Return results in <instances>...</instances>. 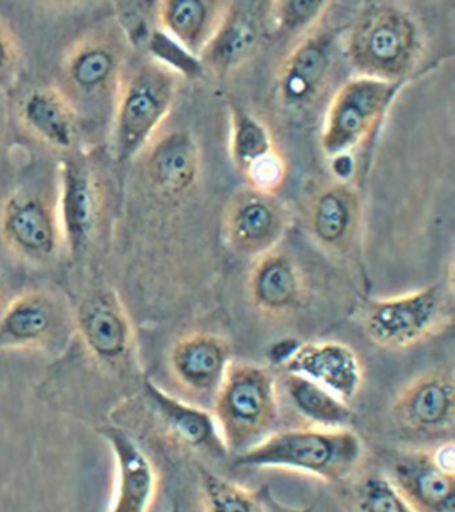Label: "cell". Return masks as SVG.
Returning <instances> with one entry per match:
<instances>
[{
    "label": "cell",
    "instance_id": "obj_1",
    "mask_svg": "<svg viewBox=\"0 0 455 512\" xmlns=\"http://www.w3.org/2000/svg\"><path fill=\"white\" fill-rule=\"evenodd\" d=\"M129 47L117 20H106L83 32L59 64V84L81 122L113 119L123 76L129 66Z\"/></svg>",
    "mask_w": 455,
    "mask_h": 512
},
{
    "label": "cell",
    "instance_id": "obj_2",
    "mask_svg": "<svg viewBox=\"0 0 455 512\" xmlns=\"http://www.w3.org/2000/svg\"><path fill=\"white\" fill-rule=\"evenodd\" d=\"M363 443L351 428H297L273 432L234 458L241 468H281L302 472L327 483L349 480L361 466Z\"/></svg>",
    "mask_w": 455,
    "mask_h": 512
},
{
    "label": "cell",
    "instance_id": "obj_3",
    "mask_svg": "<svg viewBox=\"0 0 455 512\" xmlns=\"http://www.w3.org/2000/svg\"><path fill=\"white\" fill-rule=\"evenodd\" d=\"M181 78L155 58L127 66L111 119V148L117 162L137 159L161 131L177 100Z\"/></svg>",
    "mask_w": 455,
    "mask_h": 512
},
{
    "label": "cell",
    "instance_id": "obj_4",
    "mask_svg": "<svg viewBox=\"0 0 455 512\" xmlns=\"http://www.w3.org/2000/svg\"><path fill=\"white\" fill-rule=\"evenodd\" d=\"M211 404L223 444L230 458H237L273 434L279 416L277 379L262 364L233 362Z\"/></svg>",
    "mask_w": 455,
    "mask_h": 512
},
{
    "label": "cell",
    "instance_id": "obj_5",
    "mask_svg": "<svg viewBox=\"0 0 455 512\" xmlns=\"http://www.w3.org/2000/svg\"><path fill=\"white\" fill-rule=\"evenodd\" d=\"M417 23L395 4H369L347 32L345 54L359 76L403 83L419 55Z\"/></svg>",
    "mask_w": 455,
    "mask_h": 512
},
{
    "label": "cell",
    "instance_id": "obj_6",
    "mask_svg": "<svg viewBox=\"0 0 455 512\" xmlns=\"http://www.w3.org/2000/svg\"><path fill=\"white\" fill-rule=\"evenodd\" d=\"M403 83L355 76L335 92L327 107L321 147L329 158L349 155L377 128Z\"/></svg>",
    "mask_w": 455,
    "mask_h": 512
},
{
    "label": "cell",
    "instance_id": "obj_7",
    "mask_svg": "<svg viewBox=\"0 0 455 512\" xmlns=\"http://www.w3.org/2000/svg\"><path fill=\"white\" fill-rule=\"evenodd\" d=\"M450 322L445 296L438 286L367 304L363 327L374 344L402 350L437 334Z\"/></svg>",
    "mask_w": 455,
    "mask_h": 512
},
{
    "label": "cell",
    "instance_id": "obj_8",
    "mask_svg": "<svg viewBox=\"0 0 455 512\" xmlns=\"http://www.w3.org/2000/svg\"><path fill=\"white\" fill-rule=\"evenodd\" d=\"M0 239L11 254L26 262H49L65 244L58 204L27 188L11 192L0 207Z\"/></svg>",
    "mask_w": 455,
    "mask_h": 512
},
{
    "label": "cell",
    "instance_id": "obj_9",
    "mask_svg": "<svg viewBox=\"0 0 455 512\" xmlns=\"http://www.w3.org/2000/svg\"><path fill=\"white\" fill-rule=\"evenodd\" d=\"M287 223L285 207L275 194L245 186L227 202L222 232L235 252L257 259L277 248Z\"/></svg>",
    "mask_w": 455,
    "mask_h": 512
},
{
    "label": "cell",
    "instance_id": "obj_10",
    "mask_svg": "<svg viewBox=\"0 0 455 512\" xmlns=\"http://www.w3.org/2000/svg\"><path fill=\"white\" fill-rule=\"evenodd\" d=\"M399 426L423 435H443L455 423L453 371L435 368L415 376L401 388L391 403Z\"/></svg>",
    "mask_w": 455,
    "mask_h": 512
},
{
    "label": "cell",
    "instance_id": "obj_11",
    "mask_svg": "<svg viewBox=\"0 0 455 512\" xmlns=\"http://www.w3.org/2000/svg\"><path fill=\"white\" fill-rule=\"evenodd\" d=\"M139 156L151 191L165 202L185 198L198 182L201 150L189 131L161 130Z\"/></svg>",
    "mask_w": 455,
    "mask_h": 512
},
{
    "label": "cell",
    "instance_id": "obj_12",
    "mask_svg": "<svg viewBox=\"0 0 455 512\" xmlns=\"http://www.w3.org/2000/svg\"><path fill=\"white\" fill-rule=\"evenodd\" d=\"M230 151L247 186L275 194L285 182L286 159L270 128L235 104L231 106Z\"/></svg>",
    "mask_w": 455,
    "mask_h": 512
},
{
    "label": "cell",
    "instance_id": "obj_13",
    "mask_svg": "<svg viewBox=\"0 0 455 512\" xmlns=\"http://www.w3.org/2000/svg\"><path fill=\"white\" fill-rule=\"evenodd\" d=\"M271 2H229L213 39L202 52L203 68L218 75L237 70L257 51L270 28Z\"/></svg>",
    "mask_w": 455,
    "mask_h": 512
},
{
    "label": "cell",
    "instance_id": "obj_14",
    "mask_svg": "<svg viewBox=\"0 0 455 512\" xmlns=\"http://www.w3.org/2000/svg\"><path fill=\"white\" fill-rule=\"evenodd\" d=\"M417 512H455V470L434 448L401 452L383 472Z\"/></svg>",
    "mask_w": 455,
    "mask_h": 512
},
{
    "label": "cell",
    "instance_id": "obj_15",
    "mask_svg": "<svg viewBox=\"0 0 455 512\" xmlns=\"http://www.w3.org/2000/svg\"><path fill=\"white\" fill-rule=\"evenodd\" d=\"M230 343L214 332H191L174 343L169 356L171 375L191 395L213 403L233 363Z\"/></svg>",
    "mask_w": 455,
    "mask_h": 512
},
{
    "label": "cell",
    "instance_id": "obj_16",
    "mask_svg": "<svg viewBox=\"0 0 455 512\" xmlns=\"http://www.w3.org/2000/svg\"><path fill=\"white\" fill-rule=\"evenodd\" d=\"M334 63V39L318 27L307 32L283 60L278 96L293 110L310 106L325 88Z\"/></svg>",
    "mask_w": 455,
    "mask_h": 512
},
{
    "label": "cell",
    "instance_id": "obj_17",
    "mask_svg": "<svg viewBox=\"0 0 455 512\" xmlns=\"http://www.w3.org/2000/svg\"><path fill=\"white\" fill-rule=\"evenodd\" d=\"M282 370L321 384L347 404L357 398L363 384V367L357 352L335 340H298Z\"/></svg>",
    "mask_w": 455,
    "mask_h": 512
},
{
    "label": "cell",
    "instance_id": "obj_18",
    "mask_svg": "<svg viewBox=\"0 0 455 512\" xmlns=\"http://www.w3.org/2000/svg\"><path fill=\"white\" fill-rule=\"evenodd\" d=\"M59 172V222L63 242L75 258L85 252L97 230L101 214V196L93 171L77 156H69L63 160Z\"/></svg>",
    "mask_w": 455,
    "mask_h": 512
},
{
    "label": "cell",
    "instance_id": "obj_19",
    "mask_svg": "<svg viewBox=\"0 0 455 512\" xmlns=\"http://www.w3.org/2000/svg\"><path fill=\"white\" fill-rule=\"evenodd\" d=\"M17 115L26 134L51 150L70 154L77 147L82 122L58 86L33 88L19 100Z\"/></svg>",
    "mask_w": 455,
    "mask_h": 512
},
{
    "label": "cell",
    "instance_id": "obj_20",
    "mask_svg": "<svg viewBox=\"0 0 455 512\" xmlns=\"http://www.w3.org/2000/svg\"><path fill=\"white\" fill-rule=\"evenodd\" d=\"M77 328L87 351L105 363H118L133 346V326L126 308L114 291H98L83 300L77 312Z\"/></svg>",
    "mask_w": 455,
    "mask_h": 512
},
{
    "label": "cell",
    "instance_id": "obj_21",
    "mask_svg": "<svg viewBox=\"0 0 455 512\" xmlns=\"http://www.w3.org/2000/svg\"><path fill=\"white\" fill-rule=\"evenodd\" d=\"M143 387L150 406L171 438L182 446L213 458H230L213 412L169 394L151 379H146Z\"/></svg>",
    "mask_w": 455,
    "mask_h": 512
},
{
    "label": "cell",
    "instance_id": "obj_22",
    "mask_svg": "<svg viewBox=\"0 0 455 512\" xmlns=\"http://www.w3.org/2000/svg\"><path fill=\"white\" fill-rule=\"evenodd\" d=\"M247 292L255 310L270 318H282L302 303L305 280L294 260L275 248L255 259Z\"/></svg>",
    "mask_w": 455,
    "mask_h": 512
},
{
    "label": "cell",
    "instance_id": "obj_23",
    "mask_svg": "<svg viewBox=\"0 0 455 512\" xmlns=\"http://www.w3.org/2000/svg\"><path fill=\"white\" fill-rule=\"evenodd\" d=\"M105 438L117 463V487L110 512H150L158 475L149 456L119 428H106Z\"/></svg>",
    "mask_w": 455,
    "mask_h": 512
},
{
    "label": "cell",
    "instance_id": "obj_24",
    "mask_svg": "<svg viewBox=\"0 0 455 512\" xmlns=\"http://www.w3.org/2000/svg\"><path fill=\"white\" fill-rule=\"evenodd\" d=\"M359 199L353 187L335 182L323 187L310 204L311 235L321 246L345 252L353 246L359 228Z\"/></svg>",
    "mask_w": 455,
    "mask_h": 512
},
{
    "label": "cell",
    "instance_id": "obj_25",
    "mask_svg": "<svg viewBox=\"0 0 455 512\" xmlns=\"http://www.w3.org/2000/svg\"><path fill=\"white\" fill-rule=\"evenodd\" d=\"M61 318V304L49 291H27L0 315V348L37 347L49 340Z\"/></svg>",
    "mask_w": 455,
    "mask_h": 512
},
{
    "label": "cell",
    "instance_id": "obj_26",
    "mask_svg": "<svg viewBox=\"0 0 455 512\" xmlns=\"http://www.w3.org/2000/svg\"><path fill=\"white\" fill-rule=\"evenodd\" d=\"M227 3L215 0H165L155 3V20L163 34L199 59L218 30Z\"/></svg>",
    "mask_w": 455,
    "mask_h": 512
},
{
    "label": "cell",
    "instance_id": "obj_27",
    "mask_svg": "<svg viewBox=\"0 0 455 512\" xmlns=\"http://www.w3.org/2000/svg\"><path fill=\"white\" fill-rule=\"evenodd\" d=\"M283 388L294 410L317 428L341 430L350 428L354 412L350 404L343 402L321 384L298 374L285 372Z\"/></svg>",
    "mask_w": 455,
    "mask_h": 512
},
{
    "label": "cell",
    "instance_id": "obj_28",
    "mask_svg": "<svg viewBox=\"0 0 455 512\" xmlns=\"http://www.w3.org/2000/svg\"><path fill=\"white\" fill-rule=\"evenodd\" d=\"M199 496L202 512H265L262 487L249 490L205 467L199 468Z\"/></svg>",
    "mask_w": 455,
    "mask_h": 512
},
{
    "label": "cell",
    "instance_id": "obj_29",
    "mask_svg": "<svg viewBox=\"0 0 455 512\" xmlns=\"http://www.w3.org/2000/svg\"><path fill=\"white\" fill-rule=\"evenodd\" d=\"M351 502L354 512H417L383 472L362 476L353 487Z\"/></svg>",
    "mask_w": 455,
    "mask_h": 512
},
{
    "label": "cell",
    "instance_id": "obj_30",
    "mask_svg": "<svg viewBox=\"0 0 455 512\" xmlns=\"http://www.w3.org/2000/svg\"><path fill=\"white\" fill-rule=\"evenodd\" d=\"M330 2H306V0H285L271 2L270 26L282 34L307 32L317 27L323 16L329 12Z\"/></svg>",
    "mask_w": 455,
    "mask_h": 512
},
{
    "label": "cell",
    "instance_id": "obj_31",
    "mask_svg": "<svg viewBox=\"0 0 455 512\" xmlns=\"http://www.w3.org/2000/svg\"><path fill=\"white\" fill-rule=\"evenodd\" d=\"M23 64V50L17 32L5 16L0 15V94L17 83Z\"/></svg>",
    "mask_w": 455,
    "mask_h": 512
},
{
    "label": "cell",
    "instance_id": "obj_32",
    "mask_svg": "<svg viewBox=\"0 0 455 512\" xmlns=\"http://www.w3.org/2000/svg\"><path fill=\"white\" fill-rule=\"evenodd\" d=\"M263 500H265V512H314V507H293L279 502L273 491L267 486H262Z\"/></svg>",
    "mask_w": 455,
    "mask_h": 512
},
{
    "label": "cell",
    "instance_id": "obj_33",
    "mask_svg": "<svg viewBox=\"0 0 455 512\" xmlns=\"http://www.w3.org/2000/svg\"><path fill=\"white\" fill-rule=\"evenodd\" d=\"M6 135V114L5 110H3L2 104H0V148L3 146V140H5Z\"/></svg>",
    "mask_w": 455,
    "mask_h": 512
},
{
    "label": "cell",
    "instance_id": "obj_34",
    "mask_svg": "<svg viewBox=\"0 0 455 512\" xmlns=\"http://www.w3.org/2000/svg\"><path fill=\"white\" fill-rule=\"evenodd\" d=\"M5 290H6L5 278H3V275L0 274V299H2L3 294H5Z\"/></svg>",
    "mask_w": 455,
    "mask_h": 512
},
{
    "label": "cell",
    "instance_id": "obj_35",
    "mask_svg": "<svg viewBox=\"0 0 455 512\" xmlns=\"http://www.w3.org/2000/svg\"><path fill=\"white\" fill-rule=\"evenodd\" d=\"M170 512H181V508H179V506H177V504H175L173 510H171Z\"/></svg>",
    "mask_w": 455,
    "mask_h": 512
}]
</instances>
